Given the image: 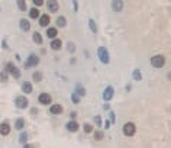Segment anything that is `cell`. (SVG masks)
I'll return each instance as SVG.
<instances>
[{
  "instance_id": "1",
  "label": "cell",
  "mask_w": 171,
  "mask_h": 148,
  "mask_svg": "<svg viewBox=\"0 0 171 148\" xmlns=\"http://www.w3.org/2000/svg\"><path fill=\"white\" fill-rule=\"evenodd\" d=\"M97 57L100 60V63L102 64H109V61H110V58H109V52H107V49L105 47H100L97 49Z\"/></svg>"
},
{
  "instance_id": "2",
  "label": "cell",
  "mask_w": 171,
  "mask_h": 148,
  "mask_svg": "<svg viewBox=\"0 0 171 148\" xmlns=\"http://www.w3.org/2000/svg\"><path fill=\"white\" fill-rule=\"evenodd\" d=\"M165 64V57L164 55H154L151 57V66L155 68H161Z\"/></svg>"
},
{
  "instance_id": "3",
  "label": "cell",
  "mask_w": 171,
  "mask_h": 148,
  "mask_svg": "<svg viewBox=\"0 0 171 148\" xmlns=\"http://www.w3.org/2000/svg\"><path fill=\"white\" fill-rule=\"evenodd\" d=\"M6 71L12 74L15 79H20V76H22V74H20V70H19L13 63H8V64H6Z\"/></svg>"
},
{
  "instance_id": "4",
  "label": "cell",
  "mask_w": 171,
  "mask_h": 148,
  "mask_svg": "<svg viewBox=\"0 0 171 148\" xmlns=\"http://www.w3.org/2000/svg\"><path fill=\"white\" fill-rule=\"evenodd\" d=\"M135 132H136V126H135V123L133 122L125 123V126H123V134H125L126 137H133Z\"/></svg>"
},
{
  "instance_id": "5",
  "label": "cell",
  "mask_w": 171,
  "mask_h": 148,
  "mask_svg": "<svg viewBox=\"0 0 171 148\" xmlns=\"http://www.w3.org/2000/svg\"><path fill=\"white\" fill-rule=\"evenodd\" d=\"M38 64H39V57H36L35 54H32V55L28 57L26 63H25V67L26 68H32V67H36Z\"/></svg>"
},
{
  "instance_id": "6",
  "label": "cell",
  "mask_w": 171,
  "mask_h": 148,
  "mask_svg": "<svg viewBox=\"0 0 171 148\" xmlns=\"http://www.w3.org/2000/svg\"><path fill=\"white\" fill-rule=\"evenodd\" d=\"M28 103H29V100L25 97V96H17L15 99V106L19 107V109H26L28 107Z\"/></svg>"
},
{
  "instance_id": "7",
  "label": "cell",
  "mask_w": 171,
  "mask_h": 148,
  "mask_svg": "<svg viewBox=\"0 0 171 148\" xmlns=\"http://www.w3.org/2000/svg\"><path fill=\"white\" fill-rule=\"evenodd\" d=\"M38 102L41 105H51L52 103V97H51V94H48V93H41L38 96Z\"/></svg>"
},
{
  "instance_id": "8",
  "label": "cell",
  "mask_w": 171,
  "mask_h": 148,
  "mask_svg": "<svg viewBox=\"0 0 171 148\" xmlns=\"http://www.w3.org/2000/svg\"><path fill=\"white\" fill-rule=\"evenodd\" d=\"M113 94H115V89L112 86H107L106 89H105V91H103V99H105L106 102H109V100L113 99Z\"/></svg>"
},
{
  "instance_id": "9",
  "label": "cell",
  "mask_w": 171,
  "mask_h": 148,
  "mask_svg": "<svg viewBox=\"0 0 171 148\" xmlns=\"http://www.w3.org/2000/svg\"><path fill=\"white\" fill-rule=\"evenodd\" d=\"M47 8H48L49 12L55 13V12H58V9H60V3L55 2V0H48L47 2Z\"/></svg>"
},
{
  "instance_id": "10",
  "label": "cell",
  "mask_w": 171,
  "mask_h": 148,
  "mask_svg": "<svg viewBox=\"0 0 171 148\" xmlns=\"http://www.w3.org/2000/svg\"><path fill=\"white\" fill-rule=\"evenodd\" d=\"M63 106L61 105H58V103H54V105H51L49 106V113H52V115H60V113H63Z\"/></svg>"
},
{
  "instance_id": "11",
  "label": "cell",
  "mask_w": 171,
  "mask_h": 148,
  "mask_svg": "<svg viewBox=\"0 0 171 148\" xmlns=\"http://www.w3.org/2000/svg\"><path fill=\"white\" fill-rule=\"evenodd\" d=\"M67 129L70 132H77L80 129V125H78V122H75V121H70V122L67 123Z\"/></svg>"
},
{
  "instance_id": "12",
  "label": "cell",
  "mask_w": 171,
  "mask_h": 148,
  "mask_svg": "<svg viewBox=\"0 0 171 148\" xmlns=\"http://www.w3.org/2000/svg\"><path fill=\"white\" fill-rule=\"evenodd\" d=\"M19 26H20V29H22V31L28 32V31L31 29V22H29L28 19H20V22H19Z\"/></svg>"
},
{
  "instance_id": "13",
  "label": "cell",
  "mask_w": 171,
  "mask_h": 148,
  "mask_svg": "<svg viewBox=\"0 0 171 148\" xmlns=\"http://www.w3.org/2000/svg\"><path fill=\"white\" fill-rule=\"evenodd\" d=\"M32 90H33L32 83H29V82H23V83H22V91H23V93L29 94V93H32Z\"/></svg>"
},
{
  "instance_id": "14",
  "label": "cell",
  "mask_w": 171,
  "mask_h": 148,
  "mask_svg": "<svg viewBox=\"0 0 171 148\" xmlns=\"http://www.w3.org/2000/svg\"><path fill=\"white\" fill-rule=\"evenodd\" d=\"M61 47H63V42H61V39H52L51 41V49H54V51H58V49H61Z\"/></svg>"
},
{
  "instance_id": "15",
  "label": "cell",
  "mask_w": 171,
  "mask_h": 148,
  "mask_svg": "<svg viewBox=\"0 0 171 148\" xmlns=\"http://www.w3.org/2000/svg\"><path fill=\"white\" fill-rule=\"evenodd\" d=\"M0 132H2V135H9V134H10V125H9V122L2 123V126H0Z\"/></svg>"
},
{
  "instance_id": "16",
  "label": "cell",
  "mask_w": 171,
  "mask_h": 148,
  "mask_svg": "<svg viewBox=\"0 0 171 148\" xmlns=\"http://www.w3.org/2000/svg\"><path fill=\"white\" fill-rule=\"evenodd\" d=\"M57 35H58L57 28H48V31H47V36H48V38H51V39H57Z\"/></svg>"
},
{
  "instance_id": "17",
  "label": "cell",
  "mask_w": 171,
  "mask_h": 148,
  "mask_svg": "<svg viewBox=\"0 0 171 148\" xmlns=\"http://www.w3.org/2000/svg\"><path fill=\"white\" fill-rule=\"evenodd\" d=\"M49 22H51V19H49L48 15H41V17H39V25H41L42 28H44V26H48Z\"/></svg>"
},
{
  "instance_id": "18",
  "label": "cell",
  "mask_w": 171,
  "mask_h": 148,
  "mask_svg": "<svg viewBox=\"0 0 171 148\" xmlns=\"http://www.w3.org/2000/svg\"><path fill=\"white\" fill-rule=\"evenodd\" d=\"M112 9H113L115 12H121V10H123V2H121V0L113 2V3H112Z\"/></svg>"
},
{
  "instance_id": "19",
  "label": "cell",
  "mask_w": 171,
  "mask_h": 148,
  "mask_svg": "<svg viewBox=\"0 0 171 148\" xmlns=\"http://www.w3.org/2000/svg\"><path fill=\"white\" fill-rule=\"evenodd\" d=\"M55 23H57L58 28H65V25H67V19L64 16H58L57 20H55Z\"/></svg>"
},
{
  "instance_id": "20",
  "label": "cell",
  "mask_w": 171,
  "mask_h": 148,
  "mask_svg": "<svg viewBox=\"0 0 171 148\" xmlns=\"http://www.w3.org/2000/svg\"><path fill=\"white\" fill-rule=\"evenodd\" d=\"M29 16L32 17V19H36V17H41L39 16V10L36 8H32L31 10H29Z\"/></svg>"
},
{
  "instance_id": "21",
  "label": "cell",
  "mask_w": 171,
  "mask_h": 148,
  "mask_svg": "<svg viewBox=\"0 0 171 148\" xmlns=\"http://www.w3.org/2000/svg\"><path fill=\"white\" fill-rule=\"evenodd\" d=\"M15 128H16L17 131L23 129V128H25V121H23V119H16V123H15Z\"/></svg>"
},
{
  "instance_id": "22",
  "label": "cell",
  "mask_w": 171,
  "mask_h": 148,
  "mask_svg": "<svg viewBox=\"0 0 171 148\" xmlns=\"http://www.w3.org/2000/svg\"><path fill=\"white\" fill-rule=\"evenodd\" d=\"M89 28L91 29V32L93 33H97V25H96V22H94L93 19H90L89 20Z\"/></svg>"
},
{
  "instance_id": "23",
  "label": "cell",
  "mask_w": 171,
  "mask_h": 148,
  "mask_svg": "<svg viewBox=\"0 0 171 148\" xmlns=\"http://www.w3.org/2000/svg\"><path fill=\"white\" fill-rule=\"evenodd\" d=\"M71 100H73L74 105H78V103H80V94H78L77 91H74L73 94H71Z\"/></svg>"
},
{
  "instance_id": "24",
  "label": "cell",
  "mask_w": 171,
  "mask_h": 148,
  "mask_svg": "<svg viewBox=\"0 0 171 148\" xmlns=\"http://www.w3.org/2000/svg\"><path fill=\"white\" fill-rule=\"evenodd\" d=\"M33 41L36 42L38 45H41V44H42V36H41V33H39V32H33Z\"/></svg>"
},
{
  "instance_id": "25",
  "label": "cell",
  "mask_w": 171,
  "mask_h": 148,
  "mask_svg": "<svg viewBox=\"0 0 171 148\" xmlns=\"http://www.w3.org/2000/svg\"><path fill=\"white\" fill-rule=\"evenodd\" d=\"M44 79V76H42V73H39V71H35L33 73V82H36V83H39Z\"/></svg>"
},
{
  "instance_id": "26",
  "label": "cell",
  "mask_w": 171,
  "mask_h": 148,
  "mask_svg": "<svg viewBox=\"0 0 171 148\" xmlns=\"http://www.w3.org/2000/svg\"><path fill=\"white\" fill-rule=\"evenodd\" d=\"M75 90H77V93H78L80 96H84V94H86V89L83 87L81 84H77V86H75Z\"/></svg>"
},
{
  "instance_id": "27",
  "label": "cell",
  "mask_w": 171,
  "mask_h": 148,
  "mask_svg": "<svg viewBox=\"0 0 171 148\" xmlns=\"http://www.w3.org/2000/svg\"><path fill=\"white\" fill-rule=\"evenodd\" d=\"M132 76H133V79H135L136 82H141V80H142V76H141V71H139L138 68H136V70H135V71L132 73Z\"/></svg>"
},
{
  "instance_id": "28",
  "label": "cell",
  "mask_w": 171,
  "mask_h": 148,
  "mask_svg": "<svg viewBox=\"0 0 171 148\" xmlns=\"http://www.w3.org/2000/svg\"><path fill=\"white\" fill-rule=\"evenodd\" d=\"M17 8H19L20 12H25V10H26V2H23V0H19V2H17Z\"/></svg>"
},
{
  "instance_id": "29",
  "label": "cell",
  "mask_w": 171,
  "mask_h": 148,
  "mask_svg": "<svg viewBox=\"0 0 171 148\" xmlns=\"http://www.w3.org/2000/svg\"><path fill=\"white\" fill-rule=\"evenodd\" d=\"M83 129H84L86 134H91V132H93V126H91L90 123H84V125H83Z\"/></svg>"
},
{
  "instance_id": "30",
  "label": "cell",
  "mask_w": 171,
  "mask_h": 148,
  "mask_svg": "<svg viewBox=\"0 0 171 148\" xmlns=\"http://www.w3.org/2000/svg\"><path fill=\"white\" fill-rule=\"evenodd\" d=\"M103 137H105V135H103V132H102V131H96V132H94V140H96V141H102V140H103Z\"/></svg>"
},
{
  "instance_id": "31",
  "label": "cell",
  "mask_w": 171,
  "mask_h": 148,
  "mask_svg": "<svg viewBox=\"0 0 171 148\" xmlns=\"http://www.w3.org/2000/svg\"><path fill=\"white\" fill-rule=\"evenodd\" d=\"M93 121H94V123L97 125V126H102V123H103V121H102V116L96 115L94 118H93Z\"/></svg>"
},
{
  "instance_id": "32",
  "label": "cell",
  "mask_w": 171,
  "mask_h": 148,
  "mask_svg": "<svg viewBox=\"0 0 171 148\" xmlns=\"http://www.w3.org/2000/svg\"><path fill=\"white\" fill-rule=\"evenodd\" d=\"M19 141H20L22 144H26V141H28V134H26V132L20 134V137H19Z\"/></svg>"
},
{
  "instance_id": "33",
  "label": "cell",
  "mask_w": 171,
  "mask_h": 148,
  "mask_svg": "<svg viewBox=\"0 0 171 148\" xmlns=\"http://www.w3.org/2000/svg\"><path fill=\"white\" fill-rule=\"evenodd\" d=\"M109 121L115 123V121H116V116H115V112H109Z\"/></svg>"
},
{
  "instance_id": "34",
  "label": "cell",
  "mask_w": 171,
  "mask_h": 148,
  "mask_svg": "<svg viewBox=\"0 0 171 148\" xmlns=\"http://www.w3.org/2000/svg\"><path fill=\"white\" fill-rule=\"evenodd\" d=\"M68 51H70V52H74V51H75V45H74L73 42L68 44Z\"/></svg>"
},
{
  "instance_id": "35",
  "label": "cell",
  "mask_w": 171,
  "mask_h": 148,
  "mask_svg": "<svg viewBox=\"0 0 171 148\" xmlns=\"http://www.w3.org/2000/svg\"><path fill=\"white\" fill-rule=\"evenodd\" d=\"M2 82H3V83H6V82H8V74H6V73H3V74H2Z\"/></svg>"
},
{
  "instance_id": "36",
  "label": "cell",
  "mask_w": 171,
  "mask_h": 148,
  "mask_svg": "<svg viewBox=\"0 0 171 148\" xmlns=\"http://www.w3.org/2000/svg\"><path fill=\"white\" fill-rule=\"evenodd\" d=\"M73 6H74V12H78V3L77 2H73Z\"/></svg>"
},
{
  "instance_id": "37",
  "label": "cell",
  "mask_w": 171,
  "mask_h": 148,
  "mask_svg": "<svg viewBox=\"0 0 171 148\" xmlns=\"http://www.w3.org/2000/svg\"><path fill=\"white\" fill-rule=\"evenodd\" d=\"M33 3H35L36 6H41V5H44V2H42V0H33Z\"/></svg>"
},
{
  "instance_id": "38",
  "label": "cell",
  "mask_w": 171,
  "mask_h": 148,
  "mask_svg": "<svg viewBox=\"0 0 171 148\" xmlns=\"http://www.w3.org/2000/svg\"><path fill=\"white\" fill-rule=\"evenodd\" d=\"M2 47H3L5 49L8 48V41H6V39H3V41H2Z\"/></svg>"
},
{
  "instance_id": "39",
  "label": "cell",
  "mask_w": 171,
  "mask_h": 148,
  "mask_svg": "<svg viewBox=\"0 0 171 148\" xmlns=\"http://www.w3.org/2000/svg\"><path fill=\"white\" fill-rule=\"evenodd\" d=\"M110 121H106V122H105V128H106V129H109V128H110Z\"/></svg>"
},
{
  "instance_id": "40",
  "label": "cell",
  "mask_w": 171,
  "mask_h": 148,
  "mask_svg": "<svg viewBox=\"0 0 171 148\" xmlns=\"http://www.w3.org/2000/svg\"><path fill=\"white\" fill-rule=\"evenodd\" d=\"M70 116H71V119H75V116H77V113H75V112H71V113H70Z\"/></svg>"
},
{
  "instance_id": "41",
  "label": "cell",
  "mask_w": 171,
  "mask_h": 148,
  "mask_svg": "<svg viewBox=\"0 0 171 148\" xmlns=\"http://www.w3.org/2000/svg\"><path fill=\"white\" fill-rule=\"evenodd\" d=\"M23 148H33V145H31V144H25Z\"/></svg>"
},
{
  "instance_id": "42",
  "label": "cell",
  "mask_w": 171,
  "mask_h": 148,
  "mask_svg": "<svg viewBox=\"0 0 171 148\" xmlns=\"http://www.w3.org/2000/svg\"><path fill=\"white\" fill-rule=\"evenodd\" d=\"M167 77H168V80H171V73H168V76H167Z\"/></svg>"
}]
</instances>
